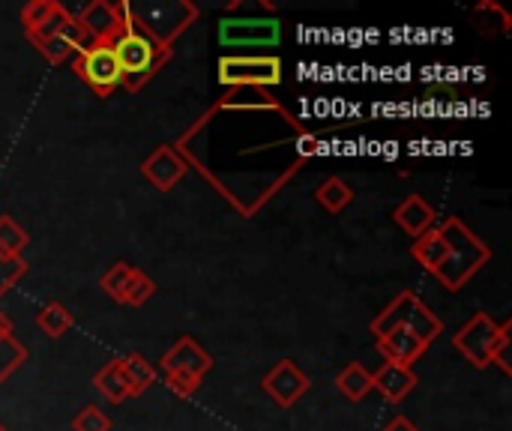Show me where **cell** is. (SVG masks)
Instances as JSON below:
<instances>
[{
  "label": "cell",
  "instance_id": "6da1fadb",
  "mask_svg": "<svg viewBox=\"0 0 512 431\" xmlns=\"http://www.w3.org/2000/svg\"><path fill=\"white\" fill-rule=\"evenodd\" d=\"M441 231L447 237V258L438 267L435 279L447 288V291H462L489 261H492V249L456 216H450L447 222H441Z\"/></svg>",
  "mask_w": 512,
  "mask_h": 431
},
{
  "label": "cell",
  "instance_id": "7a4b0ae2",
  "mask_svg": "<svg viewBox=\"0 0 512 431\" xmlns=\"http://www.w3.org/2000/svg\"><path fill=\"white\" fill-rule=\"evenodd\" d=\"M132 27L159 42L162 48H174V42L201 18V9L192 0H144L129 3Z\"/></svg>",
  "mask_w": 512,
  "mask_h": 431
},
{
  "label": "cell",
  "instance_id": "3957f363",
  "mask_svg": "<svg viewBox=\"0 0 512 431\" xmlns=\"http://www.w3.org/2000/svg\"><path fill=\"white\" fill-rule=\"evenodd\" d=\"M114 54L120 63V87H126L129 93L144 90L171 60V48H162L159 42H153L150 36H144L141 30H126L114 39Z\"/></svg>",
  "mask_w": 512,
  "mask_h": 431
},
{
  "label": "cell",
  "instance_id": "277c9868",
  "mask_svg": "<svg viewBox=\"0 0 512 431\" xmlns=\"http://www.w3.org/2000/svg\"><path fill=\"white\" fill-rule=\"evenodd\" d=\"M411 330L417 333L426 345H432L441 333H444V321L423 303V297H417L414 291H402L372 324H369V333L375 339L387 336L390 330Z\"/></svg>",
  "mask_w": 512,
  "mask_h": 431
},
{
  "label": "cell",
  "instance_id": "5b68a950",
  "mask_svg": "<svg viewBox=\"0 0 512 431\" xmlns=\"http://www.w3.org/2000/svg\"><path fill=\"white\" fill-rule=\"evenodd\" d=\"M219 84L234 87H258L273 90L282 84V60L276 54H225L219 57Z\"/></svg>",
  "mask_w": 512,
  "mask_h": 431
},
{
  "label": "cell",
  "instance_id": "8992f818",
  "mask_svg": "<svg viewBox=\"0 0 512 431\" xmlns=\"http://www.w3.org/2000/svg\"><path fill=\"white\" fill-rule=\"evenodd\" d=\"M72 72L90 84V90L99 99H108L120 87V63L114 54V42H87L75 57H72Z\"/></svg>",
  "mask_w": 512,
  "mask_h": 431
},
{
  "label": "cell",
  "instance_id": "52a82bcc",
  "mask_svg": "<svg viewBox=\"0 0 512 431\" xmlns=\"http://www.w3.org/2000/svg\"><path fill=\"white\" fill-rule=\"evenodd\" d=\"M81 33L87 42H114L120 33L132 30L129 0L111 3V0H93L75 15Z\"/></svg>",
  "mask_w": 512,
  "mask_h": 431
},
{
  "label": "cell",
  "instance_id": "ba28073f",
  "mask_svg": "<svg viewBox=\"0 0 512 431\" xmlns=\"http://www.w3.org/2000/svg\"><path fill=\"white\" fill-rule=\"evenodd\" d=\"M282 39L279 18H222L219 42L225 48H273Z\"/></svg>",
  "mask_w": 512,
  "mask_h": 431
},
{
  "label": "cell",
  "instance_id": "9c48e42d",
  "mask_svg": "<svg viewBox=\"0 0 512 431\" xmlns=\"http://www.w3.org/2000/svg\"><path fill=\"white\" fill-rule=\"evenodd\" d=\"M498 333V321L489 312H477L456 336H453V348L474 366V369H489V345Z\"/></svg>",
  "mask_w": 512,
  "mask_h": 431
},
{
  "label": "cell",
  "instance_id": "30bf717a",
  "mask_svg": "<svg viewBox=\"0 0 512 431\" xmlns=\"http://www.w3.org/2000/svg\"><path fill=\"white\" fill-rule=\"evenodd\" d=\"M261 390L279 405V408H294L309 390H312V381L309 375L294 363V360H279L261 381Z\"/></svg>",
  "mask_w": 512,
  "mask_h": 431
},
{
  "label": "cell",
  "instance_id": "8fae6325",
  "mask_svg": "<svg viewBox=\"0 0 512 431\" xmlns=\"http://www.w3.org/2000/svg\"><path fill=\"white\" fill-rule=\"evenodd\" d=\"M165 375H183L189 381H204L213 369V357L192 339V336H180L159 360Z\"/></svg>",
  "mask_w": 512,
  "mask_h": 431
},
{
  "label": "cell",
  "instance_id": "7c38bea8",
  "mask_svg": "<svg viewBox=\"0 0 512 431\" xmlns=\"http://www.w3.org/2000/svg\"><path fill=\"white\" fill-rule=\"evenodd\" d=\"M210 108L216 114H276V117H291V111L270 90H258V87L225 90V96H219Z\"/></svg>",
  "mask_w": 512,
  "mask_h": 431
},
{
  "label": "cell",
  "instance_id": "4fadbf2b",
  "mask_svg": "<svg viewBox=\"0 0 512 431\" xmlns=\"http://www.w3.org/2000/svg\"><path fill=\"white\" fill-rule=\"evenodd\" d=\"M186 174H189V165H186V159H183L171 144L156 147V150L141 162V177H144L156 192H171Z\"/></svg>",
  "mask_w": 512,
  "mask_h": 431
},
{
  "label": "cell",
  "instance_id": "5bb4252c",
  "mask_svg": "<svg viewBox=\"0 0 512 431\" xmlns=\"http://www.w3.org/2000/svg\"><path fill=\"white\" fill-rule=\"evenodd\" d=\"M30 45H33L51 66H60V63L72 60V57L87 45V39H84V33H81L75 15H69V21H66L57 33H51V36H45V39H36V42H30Z\"/></svg>",
  "mask_w": 512,
  "mask_h": 431
},
{
  "label": "cell",
  "instance_id": "9a60e30c",
  "mask_svg": "<svg viewBox=\"0 0 512 431\" xmlns=\"http://www.w3.org/2000/svg\"><path fill=\"white\" fill-rule=\"evenodd\" d=\"M420 378L411 366H399V363H387L384 369H378L372 375V390H378L390 405L405 402L414 390H417Z\"/></svg>",
  "mask_w": 512,
  "mask_h": 431
},
{
  "label": "cell",
  "instance_id": "2e32d148",
  "mask_svg": "<svg viewBox=\"0 0 512 431\" xmlns=\"http://www.w3.org/2000/svg\"><path fill=\"white\" fill-rule=\"evenodd\" d=\"M393 222H396L408 237L417 240L420 234H426L429 228L438 225V213H435V207H432L423 195H408L402 204H396Z\"/></svg>",
  "mask_w": 512,
  "mask_h": 431
},
{
  "label": "cell",
  "instance_id": "e0dca14e",
  "mask_svg": "<svg viewBox=\"0 0 512 431\" xmlns=\"http://www.w3.org/2000/svg\"><path fill=\"white\" fill-rule=\"evenodd\" d=\"M426 342L411 333V330H390L387 336L378 339V354L387 360V363H399V366H414L423 354H426Z\"/></svg>",
  "mask_w": 512,
  "mask_h": 431
},
{
  "label": "cell",
  "instance_id": "ac0fdd59",
  "mask_svg": "<svg viewBox=\"0 0 512 431\" xmlns=\"http://www.w3.org/2000/svg\"><path fill=\"white\" fill-rule=\"evenodd\" d=\"M411 258L426 270V273H438V267L444 264V258H447V237H444V231H441V225H435V228H429L426 234H420L417 240H414V246H411Z\"/></svg>",
  "mask_w": 512,
  "mask_h": 431
},
{
  "label": "cell",
  "instance_id": "d6986e66",
  "mask_svg": "<svg viewBox=\"0 0 512 431\" xmlns=\"http://www.w3.org/2000/svg\"><path fill=\"white\" fill-rule=\"evenodd\" d=\"M117 363H120V372H123V378H126V384H129L132 399L141 396V393H147V390L156 384V369H153L150 360H144L138 351H129V354L120 357Z\"/></svg>",
  "mask_w": 512,
  "mask_h": 431
},
{
  "label": "cell",
  "instance_id": "ffe728a7",
  "mask_svg": "<svg viewBox=\"0 0 512 431\" xmlns=\"http://www.w3.org/2000/svg\"><path fill=\"white\" fill-rule=\"evenodd\" d=\"M93 390H96L105 402H111V405H123L126 399H132L129 384H126V378H123L117 360L105 363V369H99V372L93 375Z\"/></svg>",
  "mask_w": 512,
  "mask_h": 431
},
{
  "label": "cell",
  "instance_id": "44dd1931",
  "mask_svg": "<svg viewBox=\"0 0 512 431\" xmlns=\"http://www.w3.org/2000/svg\"><path fill=\"white\" fill-rule=\"evenodd\" d=\"M357 198V192L342 180V177H327L318 189H315V201L321 210H327L330 216L345 213V207H351Z\"/></svg>",
  "mask_w": 512,
  "mask_h": 431
},
{
  "label": "cell",
  "instance_id": "7402d4cb",
  "mask_svg": "<svg viewBox=\"0 0 512 431\" xmlns=\"http://www.w3.org/2000/svg\"><path fill=\"white\" fill-rule=\"evenodd\" d=\"M336 390L348 402H363L372 393V372L363 363H348L336 378Z\"/></svg>",
  "mask_w": 512,
  "mask_h": 431
},
{
  "label": "cell",
  "instance_id": "603a6c76",
  "mask_svg": "<svg viewBox=\"0 0 512 431\" xmlns=\"http://www.w3.org/2000/svg\"><path fill=\"white\" fill-rule=\"evenodd\" d=\"M36 327L48 339H63L75 327V318L63 303H45L36 315Z\"/></svg>",
  "mask_w": 512,
  "mask_h": 431
},
{
  "label": "cell",
  "instance_id": "cb8c5ba5",
  "mask_svg": "<svg viewBox=\"0 0 512 431\" xmlns=\"http://www.w3.org/2000/svg\"><path fill=\"white\" fill-rule=\"evenodd\" d=\"M474 24L480 27V33L495 36V33H510L512 30V15L498 3V0H483L474 9Z\"/></svg>",
  "mask_w": 512,
  "mask_h": 431
},
{
  "label": "cell",
  "instance_id": "d4e9b609",
  "mask_svg": "<svg viewBox=\"0 0 512 431\" xmlns=\"http://www.w3.org/2000/svg\"><path fill=\"white\" fill-rule=\"evenodd\" d=\"M135 273H138V267L135 264H129V261H117L102 279H99V288L114 300V303H126V294H129V285H132V279H135Z\"/></svg>",
  "mask_w": 512,
  "mask_h": 431
},
{
  "label": "cell",
  "instance_id": "484cf974",
  "mask_svg": "<svg viewBox=\"0 0 512 431\" xmlns=\"http://www.w3.org/2000/svg\"><path fill=\"white\" fill-rule=\"evenodd\" d=\"M27 243H30L27 231L12 216H0V255L3 258H24Z\"/></svg>",
  "mask_w": 512,
  "mask_h": 431
},
{
  "label": "cell",
  "instance_id": "4316f807",
  "mask_svg": "<svg viewBox=\"0 0 512 431\" xmlns=\"http://www.w3.org/2000/svg\"><path fill=\"white\" fill-rule=\"evenodd\" d=\"M489 363H495L504 375H512V321L498 324V333L489 345Z\"/></svg>",
  "mask_w": 512,
  "mask_h": 431
},
{
  "label": "cell",
  "instance_id": "83f0119b",
  "mask_svg": "<svg viewBox=\"0 0 512 431\" xmlns=\"http://www.w3.org/2000/svg\"><path fill=\"white\" fill-rule=\"evenodd\" d=\"M24 360H27V348L15 336L0 339V387L24 366Z\"/></svg>",
  "mask_w": 512,
  "mask_h": 431
},
{
  "label": "cell",
  "instance_id": "f1b7e54d",
  "mask_svg": "<svg viewBox=\"0 0 512 431\" xmlns=\"http://www.w3.org/2000/svg\"><path fill=\"white\" fill-rule=\"evenodd\" d=\"M72 431H111V417L102 408L87 405L72 417Z\"/></svg>",
  "mask_w": 512,
  "mask_h": 431
},
{
  "label": "cell",
  "instance_id": "f546056e",
  "mask_svg": "<svg viewBox=\"0 0 512 431\" xmlns=\"http://www.w3.org/2000/svg\"><path fill=\"white\" fill-rule=\"evenodd\" d=\"M57 9V0H30L21 6V24H24V33L36 30L39 24H45V18Z\"/></svg>",
  "mask_w": 512,
  "mask_h": 431
},
{
  "label": "cell",
  "instance_id": "4dcf8cb0",
  "mask_svg": "<svg viewBox=\"0 0 512 431\" xmlns=\"http://www.w3.org/2000/svg\"><path fill=\"white\" fill-rule=\"evenodd\" d=\"M156 297V282L147 276V273H135V279H132V285H129V294H126V303L123 306H132V309H141V306H147L150 300Z\"/></svg>",
  "mask_w": 512,
  "mask_h": 431
},
{
  "label": "cell",
  "instance_id": "1f68e13d",
  "mask_svg": "<svg viewBox=\"0 0 512 431\" xmlns=\"http://www.w3.org/2000/svg\"><path fill=\"white\" fill-rule=\"evenodd\" d=\"M24 273H27L24 258H3V255H0V297H3L6 291H12V288L24 279Z\"/></svg>",
  "mask_w": 512,
  "mask_h": 431
},
{
  "label": "cell",
  "instance_id": "d6a6232c",
  "mask_svg": "<svg viewBox=\"0 0 512 431\" xmlns=\"http://www.w3.org/2000/svg\"><path fill=\"white\" fill-rule=\"evenodd\" d=\"M69 15H72V12H69L66 6H60V3H57V9H54V12H51L48 18H45V24H39L36 30L24 33V36H27V42H36V39H45V36L57 33V30H60V27H63V24L69 21Z\"/></svg>",
  "mask_w": 512,
  "mask_h": 431
},
{
  "label": "cell",
  "instance_id": "836d02e7",
  "mask_svg": "<svg viewBox=\"0 0 512 431\" xmlns=\"http://www.w3.org/2000/svg\"><path fill=\"white\" fill-rule=\"evenodd\" d=\"M165 384H168V390L174 393V396H180V399H189V396H195L198 393V381H189V378H183V375H165Z\"/></svg>",
  "mask_w": 512,
  "mask_h": 431
},
{
  "label": "cell",
  "instance_id": "e575fe53",
  "mask_svg": "<svg viewBox=\"0 0 512 431\" xmlns=\"http://www.w3.org/2000/svg\"><path fill=\"white\" fill-rule=\"evenodd\" d=\"M381 431H420V429H417V426H414V423H411L408 417H396V420H393L390 426H384Z\"/></svg>",
  "mask_w": 512,
  "mask_h": 431
},
{
  "label": "cell",
  "instance_id": "d590c367",
  "mask_svg": "<svg viewBox=\"0 0 512 431\" xmlns=\"http://www.w3.org/2000/svg\"><path fill=\"white\" fill-rule=\"evenodd\" d=\"M6 336H15V330H12V321L0 312V339H6Z\"/></svg>",
  "mask_w": 512,
  "mask_h": 431
},
{
  "label": "cell",
  "instance_id": "8d00e7d4",
  "mask_svg": "<svg viewBox=\"0 0 512 431\" xmlns=\"http://www.w3.org/2000/svg\"><path fill=\"white\" fill-rule=\"evenodd\" d=\"M0 431H9V429H6V426H3V423H0Z\"/></svg>",
  "mask_w": 512,
  "mask_h": 431
}]
</instances>
